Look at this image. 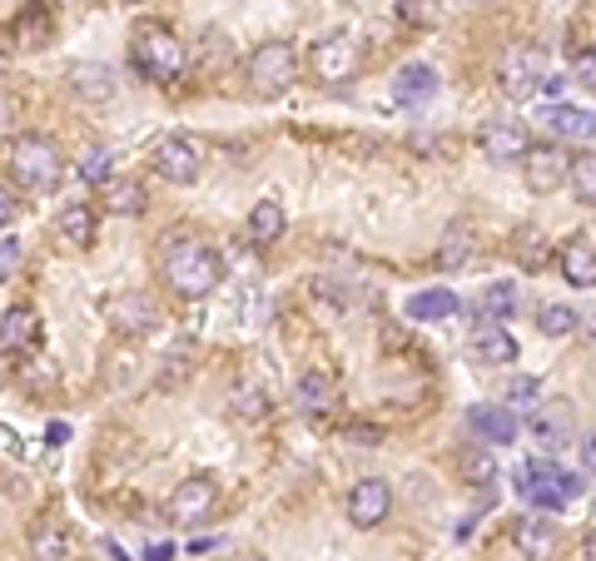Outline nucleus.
Returning a JSON list of instances; mask_svg holds the SVG:
<instances>
[{
	"instance_id": "obj_1",
	"label": "nucleus",
	"mask_w": 596,
	"mask_h": 561,
	"mask_svg": "<svg viewBox=\"0 0 596 561\" xmlns=\"http://www.w3.org/2000/svg\"><path fill=\"white\" fill-rule=\"evenodd\" d=\"M159 279L169 283L175 299L199 303L224 283V259L215 243L195 234H165V243H159Z\"/></svg>"
},
{
	"instance_id": "obj_2",
	"label": "nucleus",
	"mask_w": 596,
	"mask_h": 561,
	"mask_svg": "<svg viewBox=\"0 0 596 561\" xmlns=\"http://www.w3.org/2000/svg\"><path fill=\"white\" fill-rule=\"evenodd\" d=\"M130 66L155 84H175L189 70V46L165 26V20H140L130 36Z\"/></svg>"
},
{
	"instance_id": "obj_3",
	"label": "nucleus",
	"mask_w": 596,
	"mask_h": 561,
	"mask_svg": "<svg viewBox=\"0 0 596 561\" xmlns=\"http://www.w3.org/2000/svg\"><path fill=\"white\" fill-rule=\"evenodd\" d=\"M60 174H66V154H60L56 140H46V134H20V140L10 144V179H16L26 194H50V189L60 184Z\"/></svg>"
},
{
	"instance_id": "obj_4",
	"label": "nucleus",
	"mask_w": 596,
	"mask_h": 561,
	"mask_svg": "<svg viewBox=\"0 0 596 561\" xmlns=\"http://www.w3.org/2000/svg\"><path fill=\"white\" fill-rule=\"evenodd\" d=\"M517 492L527 497L537 512H562L572 497L587 492V478H577V472H562L557 462H547V458H532L527 468L517 472Z\"/></svg>"
},
{
	"instance_id": "obj_5",
	"label": "nucleus",
	"mask_w": 596,
	"mask_h": 561,
	"mask_svg": "<svg viewBox=\"0 0 596 561\" xmlns=\"http://www.w3.org/2000/svg\"><path fill=\"white\" fill-rule=\"evenodd\" d=\"M244 80H249V90L259 94V100H279V94H289V84L298 80V50L289 40H269V46H259L249 56Z\"/></svg>"
},
{
	"instance_id": "obj_6",
	"label": "nucleus",
	"mask_w": 596,
	"mask_h": 561,
	"mask_svg": "<svg viewBox=\"0 0 596 561\" xmlns=\"http://www.w3.org/2000/svg\"><path fill=\"white\" fill-rule=\"evenodd\" d=\"M149 164H155L159 179H169V184H195L199 174H205V144L195 140V134H159L155 150H149Z\"/></svg>"
},
{
	"instance_id": "obj_7",
	"label": "nucleus",
	"mask_w": 596,
	"mask_h": 561,
	"mask_svg": "<svg viewBox=\"0 0 596 561\" xmlns=\"http://www.w3.org/2000/svg\"><path fill=\"white\" fill-rule=\"evenodd\" d=\"M215 507H219V482L209 472H195L165 497V517L179 527H205L215 517Z\"/></svg>"
},
{
	"instance_id": "obj_8",
	"label": "nucleus",
	"mask_w": 596,
	"mask_h": 561,
	"mask_svg": "<svg viewBox=\"0 0 596 561\" xmlns=\"http://www.w3.org/2000/svg\"><path fill=\"white\" fill-rule=\"evenodd\" d=\"M542 80H547V60H542V50H532V46L507 50V60L497 66V90H503L513 104L532 100V94L542 90Z\"/></svg>"
},
{
	"instance_id": "obj_9",
	"label": "nucleus",
	"mask_w": 596,
	"mask_h": 561,
	"mask_svg": "<svg viewBox=\"0 0 596 561\" xmlns=\"http://www.w3.org/2000/svg\"><path fill=\"white\" fill-rule=\"evenodd\" d=\"M105 323H110L120 338H145V333L159 328V303L140 289H125L105 303Z\"/></svg>"
},
{
	"instance_id": "obj_10",
	"label": "nucleus",
	"mask_w": 596,
	"mask_h": 561,
	"mask_svg": "<svg viewBox=\"0 0 596 561\" xmlns=\"http://www.w3.org/2000/svg\"><path fill=\"white\" fill-rule=\"evenodd\" d=\"M467 432H473V442L497 452V448H507V442H517L522 422L507 402H473V408H467Z\"/></svg>"
},
{
	"instance_id": "obj_11",
	"label": "nucleus",
	"mask_w": 596,
	"mask_h": 561,
	"mask_svg": "<svg viewBox=\"0 0 596 561\" xmlns=\"http://www.w3.org/2000/svg\"><path fill=\"white\" fill-rule=\"evenodd\" d=\"M308 70L324 84H348L358 76V46L348 36H324L308 50Z\"/></svg>"
},
{
	"instance_id": "obj_12",
	"label": "nucleus",
	"mask_w": 596,
	"mask_h": 561,
	"mask_svg": "<svg viewBox=\"0 0 596 561\" xmlns=\"http://www.w3.org/2000/svg\"><path fill=\"white\" fill-rule=\"evenodd\" d=\"M388 512H393V487L383 478H358L348 487V522L358 532H372L378 522H388Z\"/></svg>"
},
{
	"instance_id": "obj_13",
	"label": "nucleus",
	"mask_w": 596,
	"mask_h": 561,
	"mask_svg": "<svg viewBox=\"0 0 596 561\" xmlns=\"http://www.w3.org/2000/svg\"><path fill=\"white\" fill-rule=\"evenodd\" d=\"M477 144H483V154L493 164H517V160H527L532 134L522 120H487L483 130H477Z\"/></svg>"
},
{
	"instance_id": "obj_14",
	"label": "nucleus",
	"mask_w": 596,
	"mask_h": 561,
	"mask_svg": "<svg viewBox=\"0 0 596 561\" xmlns=\"http://www.w3.org/2000/svg\"><path fill=\"white\" fill-rule=\"evenodd\" d=\"M522 164H527V189L532 194H557V189L567 184V174H572V154L562 150V144H532Z\"/></svg>"
},
{
	"instance_id": "obj_15",
	"label": "nucleus",
	"mask_w": 596,
	"mask_h": 561,
	"mask_svg": "<svg viewBox=\"0 0 596 561\" xmlns=\"http://www.w3.org/2000/svg\"><path fill=\"white\" fill-rule=\"evenodd\" d=\"M467 358L477 368H503V363H517V338L507 333L503 323H477L467 333Z\"/></svg>"
},
{
	"instance_id": "obj_16",
	"label": "nucleus",
	"mask_w": 596,
	"mask_h": 561,
	"mask_svg": "<svg viewBox=\"0 0 596 561\" xmlns=\"http://www.w3.org/2000/svg\"><path fill=\"white\" fill-rule=\"evenodd\" d=\"M438 70L428 66V60H408V66L393 76V100L403 104V110H418V104H428L433 94H438Z\"/></svg>"
},
{
	"instance_id": "obj_17",
	"label": "nucleus",
	"mask_w": 596,
	"mask_h": 561,
	"mask_svg": "<svg viewBox=\"0 0 596 561\" xmlns=\"http://www.w3.org/2000/svg\"><path fill=\"white\" fill-rule=\"evenodd\" d=\"M229 412L239 422H264L274 412V398H269V383L259 373H239L229 388Z\"/></svg>"
},
{
	"instance_id": "obj_18",
	"label": "nucleus",
	"mask_w": 596,
	"mask_h": 561,
	"mask_svg": "<svg viewBox=\"0 0 596 561\" xmlns=\"http://www.w3.org/2000/svg\"><path fill=\"white\" fill-rule=\"evenodd\" d=\"M294 408L308 412V418H328V412L338 408V383L324 373V368H308V373L294 383Z\"/></svg>"
},
{
	"instance_id": "obj_19",
	"label": "nucleus",
	"mask_w": 596,
	"mask_h": 561,
	"mask_svg": "<svg viewBox=\"0 0 596 561\" xmlns=\"http://www.w3.org/2000/svg\"><path fill=\"white\" fill-rule=\"evenodd\" d=\"M513 547L527 561H557L562 557V537L552 522H537V517H522L513 527Z\"/></svg>"
},
{
	"instance_id": "obj_20",
	"label": "nucleus",
	"mask_w": 596,
	"mask_h": 561,
	"mask_svg": "<svg viewBox=\"0 0 596 561\" xmlns=\"http://www.w3.org/2000/svg\"><path fill=\"white\" fill-rule=\"evenodd\" d=\"M70 90L80 94V100H90V104H105V100H115V90H120V76H115L110 66H95V60H80V66H70Z\"/></svg>"
},
{
	"instance_id": "obj_21",
	"label": "nucleus",
	"mask_w": 596,
	"mask_h": 561,
	"mask_svg": "<svg viewBox=\"0 0 596 561\" xmlns=\"http://www.w3.org/2000/svg\"><path fill=\"white\" fill-rule=\"evenodd\" d=\"M0 343H6L10 353H30V348H40V313L30 309V303L6 309L0 313Z\"/></svg>"
},
{
	"instance_id": "obj_22",
	"label": "nucleus",
	"mask_w": 596,
	"mask_h": 561,
	"mask_svg": "<svg viewBox=\"0 0 596 561\" xmlns=\"http://www.w3.org/2000/svg\"><path fill=\"white\" fill-rule=\"evenodd\" d=\"M30 557L36 561H66L70 557V527L60 512H46L30 527Z\"/></svg>"
},
{
	"instance_id": "obj_23",
	"label": "nucleus",
	"mask_w": 596,
	"mask_h": 561,
	"mask_svg": "<svg viewBox=\"0 0 596 561\" xmlns=\"http://www.w3.org/2000/svg\"><path fill=\"white\" fill-rule=\"evenodd\" d=\"M557 263H562V279H567V283H577V289H592V283H596V249H592V234H572L567 243H562Z\"/></svg>"
},
{
	"instance_id": "obj_24",
	"label": "nucleus",
	"mask_w": 596,
	"mask_h": 561,
	"mask_svg": "<svg viewBox=\"0 0 596 561\" xmlns=\"http://www.w3.org/2000/svg\"><path fill=\"white\" fill-rule=\"evenodd\" d=\"M537 124H547L557 140H577V144H592V110L587 104H547V110L537 114Z\"/></svg>"
},
{
	"instance_id": "obj_25",
	"label": "nucleus",
	"mask_w": 596,
	"mask_h": 561,
	"mask_svg": "<svg viewBox=\"0 0 596 561\" xmlns=\"http://www.w3.org/2000/svg\"><path fill=\"white\" fill-rule=\"evenodd\" d=\"M249 239L259 243V249H269V243H279L284 239V229H289V214H284V204L279 199H259V204L249 209Z\"/></svg>"
},
{
	"instance_id": "obj_26",
	"label": "nucleus",
	"mask_w": 596,
	"mask_h": 561,
	"mask_svg": "<svg viewBox=\"0 0 596 561\" xmlns=\"http://www.w3.org/2000/svg\"><path fill=\"white\" fill-rule=\"evenodd\" d=\"M457 309H463V299H457L453 289H423V293H413L403 313H408L413 323H443V319H453Z\"/></svg>"
},
{
	"instance_id": "obj_27",
	"label": "nucleus",
	"mask_w": 596,
	"mask_h": 561,
	"mask_svg": "<svg viewBox=\"0 0 596 561\" xmlns=\"http://www.w3.org/2000/svg\"><path fill=\"white\" fill-rule=\"evenodd\" d=\"M95 204H60V214H56V234L70 243V249H90L95 243Z\"/></svg>"
},
{
	"instance_id": "obj_28",
	"label": "nucleus",
	"mask_w": 596,
	"mask_h": 561,
	"mask_svg": "<svg viewBox=\"0 0 596 561\" xmlns=\"http://www.w3.org/2000/svg\"><path fill=\"white\" fill-rule=\"evenodd\" d=\"M473 253H477V234H473V224H453V229L443 234L438 253H433V263H438L443 273H453V269H467V263H473Z\"/></svg>"
},
{
	"instance_id": "obj_29",
	"label": "nucleus",
	"mask_w": 596,
	"mask_h": 561,
	"mask_svg": "<svg viewBox=\"0 0 596 561\" xmlns=\"http://www.w3.org/2000/svg\"><path fill=\"white\" fill-rule=\"evenodd\" d=\"M457 478L467 487H493L497 482V452L483 448V442H467V448L457 452Z\"/></svg>"
},
{
	"instance_id": "obj_30",
	"label": "nucleus",
	"mask_w": 596,
	"mask_h": 561,
	"mask_svg": "<svg viewBox=\"0 0 596 561\" xmlns=\"http://www.w3.org/2000/svg\"><path fill=\"white\" fill-rule=\"evenodd\" d=\"M532 432H537V442H547V448H567L572 442L567 408H562V402H537V408H532Z\"/></svg>"
},
{
	"instance_id": "obj_31",
	"label": "nucleus",
	"mask_w": 596,
	"mask_h": 561,
	"mask_svg": "<svg viewBox=\"0 0 596 561\" xmlns=\"http://www.w3.org/2000/svg\"><path fill=\"white\" fill-rule=\"evenodd\" d=\"M517 313V283H487L477 293V323H507Z\"/></svg>"
},
{
	"instance_id": "obj_32",
	"label": "nucleus",
	"mask_w": 596,
	"mask_h": 561,
	"mask_svg": "<svg viewBox=\"0 0 596 561\" xmlns=\"http://www.w3.org/2000/svg\"><path fill=\"white\" fill-rule=\"evenodd\" d=\"M100 199H105L110 214H145V204H149L140 179H110V184L100 189Z\"/></svg>"
},
{
	"instance_id": "obj_33",
	"label": "nucleus",
	"mask_w": 596,
	"mask_h": 561,
	"mask_svg": "<svg viewBox=\"0 0 596 561\" xmlns=\"http://www.w3.org/2000/svg\"><path fill=\"white\" fill-rule=\"evenodd\" d=\"M513 259L522 263V269H542L547 263V239H542V229L522 224L513 234Z\"/></svg>"
},
{
	"instance_id": "obj_34",
	"label": "nucleus",
	"mask_w": 596,
	"mask_h": 561,
	"mask_svg": "<svg viewBox=\"0 0 596 561\" xmlns=\"http://www.w3.org/2000/svg\"><path fill=\"white\" fill-rule=\"evenodd\" d=\"M537 323H542V333L547 338H567V333H577V309H567V303H542L537 309Z\"/></svg>"
},
{
	"instance_id": "obj_35",
	"label": "nucleus",
	"mask_w": 596,
	"mask_h": 561,
	"mask_svg": "<svg viewBox=\"0 0 596 561\" xmlns=\"http://www.w3.org/2000/svg\"><path fill=\"white\" fill-rule=\"evenodd\" d=\"M80 179H85V184H95V189H105V184L115 179V154H110V150H85Z\"/></svg>"
},
{
	"instance_id": "obj_36",
	"label": "nucleus",
	"mask_w": 596,
	"mask_h": 561,
	"mask_svg": "<svg viewBox=\"0 0 596 561\" xmlns=\"http://www.w3.org/2000/svg\"><path fill=\"white\" fill-rule=\"evenodd\" d=\"M403 26H438V0H393Z\"/></svg>"
},
{
	"instance_id": "obj_37",
	"label": "nucleus",
	"mask_w": 596,
	"mask_h": 561,
	"mask_svg": "<svg viewBox=\"0 0 596 561\" xmlns=\"http://www.w3.org/2000/svg\"><path fill=\"white\" fill-rule=\"evenodd\" d=\"M567 184H577V199H582V204H596V160H592V154H582V160H572Z\"/></svg>"
},
{
	"instance_id": "obj_38",
	"label": "nucleus",
	"mask_w": 596,
	"mask_h": 561,
	"mask_svg": "<svg viewBox=\"0 0 596 561\" xmlns=\"http://www.w3.org/2000/svg\"><path fill=\"white\" fill-rule=\"evenodd\" d=\"M537 402H542V383H537V378H527V373H522V378H513V388H507V408H537Z\"/></svg>"
},
{
	"instance_id": "obj_39",
	"label": "nucleus",
	"mask_w": 596,
	"mask_h": 561,
	"mask_svg": "<svg viewBox=\"0 0 596 561\" xmlns=\"http://www.w3.org/2000/svg\"><path fill=\"white\" fill-rule=\"evenodd\" d=\"M20 259H26V243H20V239H0V283L16 279Z\"/></svg>"
},
{
	"instance_id": "obj_40",
	"label": "nucleus",
	"mask_w": 596,
	"mask_h": 561,
	"mask_svg": "<svg viewBox=\"0 0 596 561\" xmlns=\"http://www.w3.org/2000/svg\"><path fill=\"white\" fill-rule=\"evenodd\" d=\"M20 219V194L10 184H0V229H10Z\"/></svg>"
},
{
	"instance_id": "obj_41",
	"label": "nucleus",
	"mask_w": 596,
	"mask_h": 561,
	"mask_svg": "<svg viewBox=\"0 0 596 561\" xmlns=\"http://www.w3.org/2000/svg\"><path fill=\"white\" fill-rule=\"evenodd\" d=\"M592 76H596V66H592V50H582V60H577V80L592 90Z\"/></svg>"
},
{
	"instance_id": "obj_42",
	"label": "nucleus",
	"mask_w": 596,
	"mask_h": 561,
	"mask_svg": "<svg viewBox=\"0 0 596 561\" xmlns=\"http://www.w3.org/2000/svg\"><path fill=\"white\" fill-rule=\"evenodd\" d=\"M70 438V428H66V422H50V428H46V442H50V448H60V442H66Z\"/></svg>"
},
{
	"instance_id": "obj_43",
	"label": "nucleus",
	"mask_w": 596,
	"mask_h": 561,
	"mask_svg": "<svg viewBox=\"0 0 596 561\" xmlns=\"http://www.w3.org/2000/svg\"><path fill=\"white\" fill-rule=\"evenodd\" d=\"M145 561H175V547H169V542H155V547L145 552Z\"/></svg>"
},
{
	"instance_id": "obj_44",
	"label": "nucleus",
	"mask_w": 596,
	"mask_h": 561,
	"mask_svg": "<svg viewBox=\"0 0 596 561\" xmlns=\"http://www.w3.org/2000/svg\"><path fill=\"white\" fill-rule=\"evenodd\" d=\"M348 438H358L364 448H372V442H383V432H372V428H348Z\"/></svg>"
},
{
	"instance_id": "obj_45",
	"label": "nucleus",
	"mask_w": 596,
	"mask_h": 561,
	"mask_svg": "<svg viewBox=\"0 0 596 561\" xmlns=\"http://www.w3.org/2000/svg\"><path fill=\"white\" fill-rule=\"evenodd\" d=\"M16 442H20L16 432H10V428H0V448H16Z\"/></svg>"
},
{
	"instance_id": "obj_46",
	"label": "nucleus",
	"mask_w": 596,
	"mask_h": 561,
	"mask_svg": "<svg viewBox=\"0 0 596 561\" xmlns=\"http://www.w3.org/2000/svg\"><path fill=\"white\" fill-rule=\"evenodd\" d=\"M6 124H10V100L0 94V130H6Z\"/></svg>"
},
{
	"instance_id": "obj_47",
	"label": "nucleus",
	"mask_w": 596,
	"mask_h": 561,
	"mask_svg": "<svg viewBox=\"0 0 596 561\" xmlns=\"http://www.w3.org/2000/svg\"><path fill=\"white\" fill-rule=\"evenodd\" d=\"M130 6H135V0H130Z\"/></svg>"
}]
</instances>
